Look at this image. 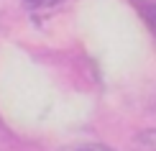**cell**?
I'll use <instances>...</instances> for the list:
<instances>
[{
	"label": "cell",
	"instance_id": "cell-1",
	"mask_svg": "<svg viewBox=\"0 0 156 151\" xmlns=\"http://www.w3.org/2000/svg\"><path fill=\"white\" fill-rule=\"evenodd\" d=\"M62 151H113V149H110V146H105V143L80 141V143H69V146H64Z\"/></svg>",
	"mask_w": 156,
	"mask_h": 151
},
{
	"label": "cell",
	"instance_id": "cell-2",
	"mask_svg": "<svg viewBox=\"0 0 156 151\" xmlns=\"http://www.w3.org/2000/svg\"><path fill=\"white\" fill-rule=\"evenodd\" d=\"M141 13H144V18L148 21V26H151V31H154V36H156V5H141Z\"/></svg>",
	"mask_w": 156,
	"mask_h": 151
}]
</instances>
